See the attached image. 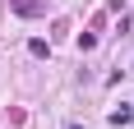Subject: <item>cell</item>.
I'll use <instances>...</instances> for the list:
<instances>
[{"label":"cell","mask_w":134,"mask_h":129,"mask_svg":"<svg viewBox=\"0 0 134 129\" xmlns=\"http://www.w3.org/2000/svg\"><path fill=\"white\" fill-rule=\"evenodd\" d=\"M42 9H46L42 0H19V5H14V14H42Z\"/></svg>","instance_id":"cell-1"},{"label":"cell","mask_w":134,"mask_h":129,"mask_svg":"<svg viewBox=\"0 0 134 129\" xmlns=\"http://www.w3.org/2000/svg\"><path fill=\"white\" fill-rule=\"evenodd\" d=\"M130 120H134V111H130V106H120V111H111V125H130Z\"/></svg>","instance_id":"cell-2"},{"label":"cell","mask_w":134,"mask_h":129,"mask_svg":"<svg viewBox=\"0 0 134 129\" xmlns=\"http://www.w3.org/2000/svg\"><path fill=\"white\" fill-rule=\"evenodd\" d=\"M69 129H83V125H69Z\"/></svg>","instance_id":"cell-3"}]
</instances>
